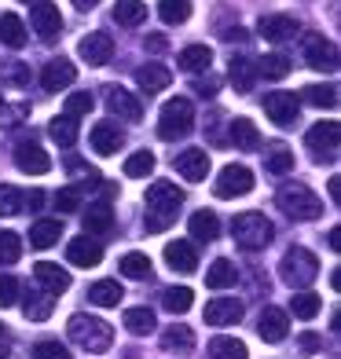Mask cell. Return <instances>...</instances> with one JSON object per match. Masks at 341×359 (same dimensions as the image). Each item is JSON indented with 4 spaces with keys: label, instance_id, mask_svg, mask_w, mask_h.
<instances>
[{
    "label": "cell",
    "instance_id": "6da1fadb",
    "mask_svg": "<svg viewBox=\"0 0 341 359\" xmlns=\"http://www.w3.org/2000/svg\"><path fill=\"white\" fill-rule=\"evenodd\" d=\"M184 205V191L173 187L169 180H158V184L147 187V231H166V227L173 224L176 209Z\"/></svg>",
    "mask_w": 341,
    "mask_h": 359
},
{
    "label": "cell",
    "instance_id": "7a4b0ae2",
    "mask_svg": "<svg viewBox=\"0 0 341 359\" xmlns=\"http://www.w3.org/2000/svg\"><path fill=\"white\" fill-rule=\"evenodd\" d=\"M67 334H70L74 345H81V348L92 352V355H100V352H107V348L114 345V330H110V323H103L100 316H85V312L70 316Z\"/></svg>",
    "mask_w": 341,
    "mask_h": 359
},
{
    "label": "cell",
    "instance_id": "3957f363",
    "mask_svg": "<svg viewBox=\"0 0 341 359\" xmlns=\"http://www.w3.org/2000/svg\"><path fill=\"white\" fill-rule=\"evenodd\" d=\"M232 235H235V242H239L242 250L257 253V250H265L268 242L275 238V227L268 224V217H265V213L250 209V213H239V217L232 220Z\"/></svg>",
    "mask_w": 341,
    "mask_h": 359
},
{
    "label": "cell",
    "instance_id": "277c9868",
    "mask_svg": "<svg viewBox=\"0 0 341 359\" xmlns=\"http://www.w3.org/2000/svg\"><path fill=\"white\" fill-rule=\"evenodd\" d=\"M275 205H279L290 220H316L323 213L319 194L312 187H305V184H286L279 194H275Z\"/></svg>",
    "mask_w": 341,
    "mask_h": 359
},
{
    "label": "cell",
    "instance_id": "5b68a950",
    "mask_svg": "<svg viewBox=\"0 0 341 359\" xmlns=\"http://www.w3.org/2000/svg\"><path fill=\"white\" fill-rule=\"evenodd\" d=\"M279 275H283V283H286V286L305 290V286H312V283H316V275H319V260H316V253H312V250L294 246V250H290V253L279 260Z\"/></svg>",
    "mask_w": 341,
    "mask_h": 359
},
{
    "label": "cell",
    "instance_id": "8992f818",
    "mask_svg": "<svg viewBox=\"0 0 341 359\" xmlns=\"http://www.w3.org/2000/svg\"><path fill=\"white\" fill-rule=\"evenodd\" d=\"M194 128V107L191 100H184V95H176V100H169L166 107H161V118H158V136L161 140H180L187 136Z\"/></svg>",
    "mask_w": 341,
    "mask_h": 359
},
{
    "label": "cell",
    "instance_id": "52a82bcc",
    "mask_svg": "<svg viewBox=\"0 0 341 359\" xmlns=\"http://www.w3.org/2000/svg\"><path fill=\"white\" fill-rule=\"evenodd\" d=\"M308 151L316 154V161H337V147H341V125L337 121H319L305 133Z\"/></svg>",
    "mask_w": 341,
    "mask_h": 359
},
{
    "label": "cell",
    "instance_id": "ba28073f",
    "mask_svg": "<svg viewBox=\"0 0 341 359\" xmlns=\"http://www.w3.org/2000/svg\"><path fill=\"white\" fill-rule=\"evenodd\" d=\"M250 187H253V172L246 165H224L220 176H217L213 194L217 198H239V194H246Z\"/></svg>",
    "mask_w": 341,
    "mask_h": 359
},
{
    "label": "cell",
    "instance_id": "9c48e42d",
    "mask_svg": "<svg viewBox=\"0 0 341 359\" xmlns=\"http://www.w3.org/2000/svg\"><path fill=\"white\" fill-rule=\"evenodd\" d=\"M305 62L312 70H337V48H334V41L319 37V34H308L305 37Z\"/></svg>",
    "mask_w": 341,
    "mask_h": 359
},
{
    "label": "cell",
    "instance_id": "30bf717a",
    "mask_svg": "<svg viewBox=\"0 0 341 359\" xmlns=\"http://www.w3.org/2000/svg\"><path fill=\"white\" fill-rule=\"evenodd\" d=\"M261 107H265V114L275 125H294L297 114H301V103H297L294 92H272V95L261 100Z\"/></svg>",
    "mask_w": 341,
    "mask_h": 359
},
{
    "label": "cell",
    "instance_id": "8fae6325",
    "mask_svg": "<svg viewBox=\"0 0 341 359\" xmlns=\"http://www.w3.org/2000/svg\"><path fill=\"white\" fill-rule=\"evenodd\" d=\"M103 95H107V110L114 114V118H121V121H140L143 118V103L133 92H125L118 85H107Z\"/></svg>",
    "mask_w": 341,
    "mask_h": 359
},
{
    "label": "cell",
    "instance_id": "7c38bea8",
    "mask_svg": "<svg viewBox=\"0 0 341 359\" xmlns=\"http://www.w3.org/2000/svg\"><path fill=\"white\" fill-rule=\"evenodd\" d=\"M29 26H34V34L41 41H52V37H59V29H62V15H59L55 4L41 0V4L29 8Z\"/></svg>",
    "mask_w": 341,
    "mask_h": 359
},
{
    "label": "cell",
    "instance_id": "4fadbf2b",
    "mask_svg": "<svg viewBox=\"0 0 341 359\" xmlns=\"http://www.w3.org/2000/svg\"><path fill=\"white\" fill-rule=\"evenodd\" d=\"M15 165H19L26 176H44V172H52V158H48L44 147H37L34 140H29V143L15 147Z\"/></svg>",
    "mask_w": 341,
    "mask_h": 359
},
{
    "label": "cell",
    "instance_id": "5bb4252c",
    "mask_svg": "<svg viewBox=\"0 0 341 359\" xmlns=\"http://www.w3.org/2000/svg\"><path fill=\"white\" fill-rule=\"evenodd\" d=\"M173 165H176V172H180L184 180L199 184V180H206V172H209V154L199 151V147H187V151H180L173 158Z\"/></svg>",
    "mask_w": 341,
    "mask_h": 359
},
{
    "label": "cell",
    "instance_id": "9a60e30c",
    "mask_svg": "<svg viewBox=\"0 0 341 359\" xmlns=\"http://www.w3.org/2000/svg\"><path fill=\"white\" fill-rule=\"evenodd\" d=\"M77 55L85 59L88 67H103V62L114 59V41H110L107 34H88V37H81Z\"/></svg>",
    "mask_w": 341,
    "mask_h": 359
},
{
    "label": "cell",
    "instance_id": "2e32d148",
    "mask_svg": "<svg viewBox=\"0 0 341 359\" xmlns=\"http://www.w3.org/2000/svg\"><path fill=\"white\" fill-rule=\"evenodd\" d=\"M74 77H77V70H74L70 59H52V62H44V70H41V88H44V92L70 88Z\"/></svg>",
    "mask_w": 341,
    "mask_h": 359
},
{
    "label": "cell",
    "instance_id": "e0dca14e",
    "mask_svg": "<svg viewBox=\"0 0 341 359\" xmlns=\"http://www.w3.org/2000/svg\"><path fill=\"white\" fill-rule=\"evenodd\" d=\"M67 257H70V264H77V268H95L103 260V246L92 235H77L67 246Z\"/></svg>",
    "mask_w": 341,
    "mask_h": 359
},
{
    "label": "cell",
    "instance_id": "ac0fdd59",
    "mask_svg": "<svg viewBox=\"0 0 341 359\" xmlns=\"http://www.w3.org/2000/svg\"><path fill=\"white\" fill-rule=\"evenodd\" d=\"M257 29H261V37L265 41H275V44H279V41H290V37H294L297 34V19H294V15H283V11H275V15H265V19H261V26H257Z\"/></svg>",
    "mask_w": 341,
    "mask_h": 359
},
{
    "label": "cell",
    "instance_id": "d6986e66",
    "mask_svg": "<svg viewBox=\"0 0 341 359\" xmlns=\"http://www.w3.org/2000/svg\"><path fill=\"white\" fill-rule=\"evenodd\" d=\"M257 330H261V341H268V345H279V341L290 334V316L283 312V308H265L261 323H257Z\"/></svg>",
    "mask_w": 341,
    "mask_h": 359
},
{
    "label": "cell",
    "instance_id": "ffe728a7",
    "mask_svg": "<svg viewBox=\"0 0 341 359\" xmlns=\"http://www.w3.org/2000/svg\"><path fill=\"white\" fill-rule=\"evenodd\" d=\"M136 81L147 95H154V92H166L173 85V70L166 67V62H143V67L136 70Z\"/></svg>",
    "mask_w": 341,
    "mask_h": 359
},
{
    "label": "cell",
    "instance_id": "44dd1931",
    "mask_svg": "<svg viewBox=\"0 0 341 359\" xmlns=\"http://www.w3.org/2000/svg\"><path fill=\"white\" fill-rule=\"evenodd\" d=\"M166 264L173 271H194V268H199V246L187 242V238L169 242V246H166Z\"/></svg>",
    "mask_w": 341,
    "mask_h": 359
},
{
    "label": "cell",
    "instance_id": "7402d4cb",
    "mask_svg": "<svg viewBox=\"0 0 341 359\" xmlns=\"http://www.w3.org/2000/svg\"><path fill=\"white\" fill-rule=\"evenodd\" d=\"M88 140H92V151H95V154H103V158H107V154H118V151H121V143H125L121 128L114 125V121H100V125L92 128V136H88Z\"/></svg>",
    "mask_w": 341,
    "mask_h": 359
},
{
    "label": "cell",
    "instance_id": "603a6c76",
    "mask_svg": "<svg viewBox=\"0 0 341 359\" xmlns=\"http://www.w3.org/2000/svg\"><path fill=\"white\" fill-rule=\"evenodd\" d=\"M206 323L209 326H232V323H239L242 319V304L235 301V297H217V301H209L206 304Z\"/></svg>",
    "mask_w": 341,
    "mask_h": 359
},
{
    "label": "cell",
    "instance_id": "cb8c5ba5",
    "mask_svg": "<svg viewBox=\"0 0 341 359\" xmlns=\"http://www.w3.org/2000/svg\"><path fill=\"white\" fill-rule=\"evenodd\" d=\"M34 275H37V283L48 290V297H59V293L70 290V275H67V268H59V264H48V260H41V264L34 268Z\"/></svg>",
    "mask_w": 341,
    "mask_h": 359
},
{
    "label": "cell",
    "instance_id": "d4e9b609",
    "mask_svg": "<svg viewBox=\"0 0 341 359\" xmlns=\"http://www.w3.org/2000/svg\"><path fill=\"white\" fill-rule=\"evenodd\" d=\"M59 235H62V220H55V217H41V220L29 224V246H34V250L55 246Z\"/></svg>",
    "mask_w": 341,
    "mask_h": 359
},
{
    "label": "cell",
    "instance_id": "484cf974",
    "mask_svg": "<svg viewBox=\"0 0 341 359\" xmlns=\"http://www.w3.org/2000/svg\"><path fill=\"white\" fill-rule=\"evenodd\" d=\"M161 348L166 352H176V355H191L194 352V330L184 323H173L166 334H161Z\"/></svg>",
    "mask_w": 341,
    "mask_h": 359
},
{
    "label": "cell",
    "instance_id": "4316f807",
    "mask_svg": "<svg viewBox=\"0 0 341 359\" xmlns=\"http://www.w3.org/2000/svg\"><path fill=\"white\" fill-rule=\"evenodd\" d=\"M121 297H125V290H121L118 279H100V283L88 286V301L100 304V308H118Z\"/></svg>",
    "mask_w": 341,
    "mask_h": 359
},
{
    "label": "cell",
    "instance_id": "83f0119b",
    "mask_svg": "<svg viewBox=\"0 0 341 359\" xmlns=\"http://www.w3.org/2000/svg\"><path fill=\"white\" fill-rule=\"evenodd\" d=\"M81 220H85V231H88V235H110V231H114V213H110L107 202L88 205Z\"/></svg>",
    "mask_w": 341,
    "mask_h": 359
},
{
    "label": "cell",
    "instance_id": "f1b7e54d",
    "mask_svg": "<svg viewBox=\"0 0 341 359\" xmlns=\"http://www.w3.org/2000/svg\"><path fill=\"white\" fill-rule=\"evenodd\" d=\"M209 62H213V52H209L206 44H187L180 55H176V67L187 70V74H199V70H209Z\"/></svg>",
    "mask_w": 341,
    "mask_h": 359
},
{
    "label": "cell",
    "instance_id": "f546056e",
    "mask_svg": "<svg viewBox=\"0 0 341 359\" xmlns=\"http://www.w3.org/2000/svg\"><path fill=\"white\" fill-rule=\"evenodd\" d=\"M187 227H191V238H199V242H213L220 235V220H217V213H209V209H199V213L187 220Z\"/></svg>",
    "mask_w": 341,
    "mask_h": 359
},
{
    "label": "cell",
    "instance_id": "4dcf8cb0",
    "mask_svg": "<svg viewBox=\"0 0 341 359\" xmlns=\"http://www.w3.org/2000/svg\"><path fill=\"white\" fill-rule=\"evenodd\" d=\"M0 41H4L8 48H22L26 44V22L15 11L0 15Z\"/></svg>",
    "mask_w": 341,
    "mask_h": 359
},
{
    "label": "cell",
    "instance_id": "1f68e13d",
    "mask_svg": "<svg viewBox=\"0 0 341 359\" xmlns=\"http://www.w3.org/2000/svg\"><path fill=\"white\" fill-rule=\"evenodd\" d=\"M265 165H268V172L283 176L294 169V151L286 143H272V147H265Z\"/></svg>",
    "mask_w": 341,
    "mask_h": 359
},
{
    "label": "cell",
    "instance_id": "d6a6232c",
    "mask_svg": "<svg viewBox=\"0 0 341 359\" xmlns=\"http://www.w3.org/2000/svg\"><path fill=\"white\" fill-rule=\"evenodd\" d=\"M209 355H213V359H246L250 352H246V345H242L239 337L220 334V337L209 341Z\"/></svg>",
    "mask_w": 341,
    "mask_h": 359
},
{
    "label": "cell",
    "instance_id": "836d02e7",
    "mask_svg": "<svg viewBox=\"0 0 341 359\" xmlns=\"http://www.w3.org/2000/svg\"><path fill=\"white\" fill-rule=\"evenodd\" d=\"M232 85H235L239 92H250V88L257 85V62H253V59H246V55L232 59Z\"/></svg>",
    "mask_w": 341,
    "mask_h": 359
},
{
    "label": "cell",
    "instance_id": "e575fe53",
    "mask_svg": "<svg viewBox=\"0 0 341 359\" xmlns=\"http://www.w3.org/2000/svg\"><path fill=\"white\" fill-rule=\"evenodd\" d=\"M154 326H158V319H154L151 308H128L125 312V330L128 334L143 337V334H154Z\"/></svg>",
    "mask_w": 341,
    "mask_h": 359
},
{
    "label": "cell",
    "instance_id": "d590c367",
    "mask_svg": "<svg viewBox=\"0 0 341 359\" xmlns=\"http://www.w3.org/2000/svg\"><path fill=\"white\" fill-rule=\"evenodd\" d=\"M235 279H239V271H235L232 260H213V264H209V271H206V286H213V290L235 286Z\"/></svg>",
    "mask_w": 341,
    "mask_h": 359
},
{
    "label": "cell",
    "instance_id": "8d00e7d4",
    "mask_svg": "<svg viewBox=\"0 0 341 359\" xmlns=\"http://www.w3.org/2000/svg\"><path fill=\"white\" fill-rule=\"evenodd\" d=\"M232 143L242 147V151H253V147H261L257 125H253L250 118H235V121H232Z\"/></svg>",
    "mask_w": 341,
    "mask_h": 359
},
{
    "label": "cell",
    "instance_id": "74e56055",
    "mask_svg": "<svg viewBox=\"0 0 341 359\" xmlns=\"http://www.w3.org/2000/svg\"><path fill=\"white\" fill-rule=\"evenodd\" d=\"M191 301H194V293L187 286H169L166 293H161V308L173 312V316H184L187 308H191Z\"/></svg>",
    "mask_w": 341,
    "mask_h": 359
},
{
    "label": "cell",
    "instance_id": "f35d334b",
    "mask_svg": "<svg viewBox=\"0 0 341 359\" xmlns=\"http://www.w3.org/2000/svg\"><path fill=\"white\" fill-rule=\"evenodd\" d=\"M114 19L121 26H140L147 19V8H143V0H118V4H114Z\"/></svg>",
    "mask_w": 341,
    "mask_h": 359
},
{
    "label": "cell",
    "instance_id": "ab89813d",
    "mask_svg": "<svg viewBox=\"0 0 341 359\" xmlns=\"http://www.w3.org/2000/svg\"><path fill=\"white\" fill-rule=\"evenodd\" d=\"M158 15H161V22H169V26H184L191 19V0H161Z\"/></svg>",
    "mask_w": 341,
    "mask_h": 359
},
{
    "label": "cell",
    "instance_id": "60d3db41",
    "mask_svg": "<svg viewBox=\"0 0 341 359\" xmlns=\"http://www.w3.org/2000/svg\"><path fill=\"white\" fill-rule=\"evenodd\" d=\"M290 74V59L286 55H265L261 62H257V77H268V81H283Z\"/></svg>",
    "mask_w": 341,
    "mask_h": 359
},
{
    "label": "cell",
    "instance_id": "b9f144b4",
    "mask_svg": "<svg viewBox=\"0 0 341 359\" xmlns=\"http://www.w3.org/2000/svg\"><path fill=\"white\" fill-rule=\"evenodd\" d=\"M301 100H305V103H312V107H327V110H334V107H337V88H334V85H308V88L301 92Z\"/></svg>",
    "mask_w": 341,
    "mask_h": 359
},
{
    "label": "cell",
    "instance_id": "7bdbcfd3",
    "mask_svg": "<svg viewBox=\"0 0 341 359\" xmlns=\"http://www.w3.org/2000/svg\"><path fill=\"white\" fill-rule=\"evenodd\" d=\"M121 275H128V279H151V257L147 253H125Z\"/></svg>",
    "mask_w": 341,
    "mask_h": 359
},
{
    "label": "cell",
    "instance_id": "ee69618b",
    "mask_svg": "<svg viewBox=\"0 0 341 359\" xmlns=\"http://www.w3.org/2000/svg\"><path fill=\"white\" fill-rule=\"evenodd\" d=\"M48 133H52V140H55L59 147H74V143H77V125H74V118H67V114L48 125Z\"/></svg>",
    "mask_w": 341,
    "mask_h": 359
},
{
    "label": "cell",
    "instance_id": "f6af8a7d",
    "mask_svg": "<svg viewBox=\"0 0 341 359\" xmlns=\"http://www.w3.org/2000/svg\"><path fill=\"white\" fill-rule=\"evenodd\" d=\"M151 172H154V154L151 151H136L133 158H125V176L143 180V176H151Z\"/></svg>",
    "mask_w": 341,
    "mask_h": 359
},
{
    "label": "cell",
    "instance_id": "bcb514c9",
    "mask_svg": "<svg viewBox=\"0 0 341 359\" xmlns=\"http://www.w3.org/2000/svg\"><path fill=\"white\" fill-rule=\"evenodd\" d=\"M319 297L316 293H294V301H290V312H294L297 319H316L319 316Z\"/></svg>",
    "mask_w": 341,
    "mask_h": 359
},
{
    "label": "cell",
    "instance_id": "7dc6e473",
    "mask_svg": "<svg viewBox=\"0 0 341 359\" xmlns=\"http://www.w3.org/2000/svg\"><path fill=\"white\" fill-rule=\"evenodd\" d=\"M26 202V194L19 187H11V184H0V217H15L22 209Z\"/></svg>",
    "mask_w": 341,
    "mask_h": 359
},
{
    "label": "cell",
    "instance_id": "c3c4849f",
    "mask_svg": "<svg viewBox=\"0 0 341 359\" xmlns=\"http://www.w3.org/2000/svg\"><path fill=\"white\" fill-rule=\"evenodd\" d=\"M22 257V238L15 231H0V264H19Z\"/></svg>",
    "mask_w": 341,
    "mask_h": 359
},
{
    "label": "cell",
    "instance_id": "681fc988",
    "mask_svg": "<svg viewBox=\"0 0 341 359\" xmlns=\"http://www.w3.org/2000/svg\"><path fill=\"white\" fill-rule=\"evenodd\" d=\"M22 312H26L29 323H44L48 316H52V297H26Z\"/></svg>",
    "mask_w": 341,
    "mask_h": 359
},
{
    "label": "cell",
    "instance_id": "f907efd6",
    "mask_svg": "<svg viewBox=\"0 0 341 359\" xmlns=\"http://www.w3.org/2000/svg\"><path fill=\"white\" fill-rule=\"evenodd\" d=\"M34 359H70V348L59 341H37L34 345Z\"/></svg>",
    "mask_w": 341,
    "mask_h": 359
},
{
    "label": "cell",
    "instance_id": "816d5d0a",
    "mask_svg": "<svg viewBox=\"0 0 341 359\" xmlns=\"http://www.w3.org/2000/svg\"><path fill=\"white\" fill-rule=\"evenodd\" d=\"M95 107V100L88 92H74L70 100H67V118H85V114Z\"/></svg>",
    "mask_w": 341,
    "mask_h": 359
},
{
    "label": "cell",
    "instance_id": "f5cc1de1",
    "mask_svg": "<svg viewBox=\"0 0 341 359\" xmlns=\"http://www.w3.org/2000/svg\"><path fill=\"white\" fill-rule=\"evenodd\" d=\"M55 209H59V213H77V209H81V191L77 187H62L55 194Z\"/></svg>",
    "mask_w": 341,
    "mask_h": 359
},
{
    "label": "cell",
    "instance_id": "db71d44e",
    "mask_svg": "<svg viewBox=\"0 0 341 359\" xmlns=\"http://www.w3.org/2000/svg\"><path fill=\"white\" fill-rule=\"evenodd\" d=\"M19 301V279L15 275H0V308Z\"/></svg>",
    "mask_w": 341,
    "mask_h": 359
},
{
    "label": "cell",
    "instance_id": "11a10c76",
    "mask_svg": "<svg viewBox=\"0 0 341 359\" xmlns=\"http://www.w3.org/2000/svg\"><path fill=\"white\" fill-rule=\"evenodd\" d=\"M4 81H8V85H26V81H29V67H22V62H8V67H4Z\"/></svg>",
    "mask_w": 341,
    "mask_h": 359
},
{
    "label": "cell",
    "instance_id": "9f6ffc18",
    "mask_svg": "<svg viewBox=\"0 0 341 359\" xmlns=\"http://www.w3.org/2000/svg\"><path fill=\"white\" fill-rule=\"evenodd\" d=\"M217 88H220L217 77H199V81H194V92H199V95H217Z\"/></svg>",
    "mask_w": 341,
    "mask_h": 359
},
{
    "label": "cell",
    "instance_id": "6f0895ef",
    "mask_svg": "<svg viewBox=\"0 0 341 359\" xmlns=\"http://www.w3.org/2000/svg\"><path fill=\"white\" fill-rule=\"evenodd\" d=\"M147 48H151V52H166V48H169V41L161 37V34H151V37H147Z\"/></svg>",
    "mask_w": 341,
    "mask_h": 359
},
{
    "label": "cell",
    "instance_id": "680465c9",
    "mask_svg": "<svg viewBox=\"0 0 341 359\" xmlns=\"http://www.w3.org/2000/svg\"><path fill=\"white\" fill-rule=\"evenodd\" d=\"M22 205H29V209H34V213H37V209L44 205V194H41V191H29V198H26Z\"/></svg>",
    "mask_w": 341,
    "mask_h": 359
},
{
    "label": "cell",
    "instance_id": "91938a15",
    "mask_svg": "<svg viewBox=\"0 0 341 359\" xmlns=\"http://www.w3.org/2000/svg\"><path fill=\"white\" fill-rule=\"evenodd\" d=\"M301 348H305V352H316V348H319V337H316V334H305V337H301Z\"/></svg>",
    "mask_w": 341,
    "mask_h": 359
},
{
    "label": "cell",
    "instance_id": "94428289",
    "mask_svg": "<svg viewBox=\"0 0 341 359\" xmlns=\"http://www.w3.org/2000/svg\"><path fill=\"white\" fill-rule=\"evenodd\" d=\"M330 198H334V202H341V176H334V180H330Z\"/></svg>",
    "mask_w": 341,
    "mask_h": 359
},
{
    "label": "cell",
    "instance_id": "6125c7cd",
    "mask_svg": "<svg viewBox=\"0 0 341 359\" xmlns=\"http://www.w3.org/2000/svg\"><path fill=\"white\" fill-rule=\"evenodd\" d=\"M74 4H77L81 11H88V8H95V4H100V0H74Z\"/></svg>",
    "mask_w": 341,
    "mask_h": 359
},
{
    "label": "cell",
    "instance_id": "be15d7a7",
    "mask_svg": "<svg viewBox=\"0 0 341 359\" xmlns=\"http://www.w3.org/2000/svg\"><path fill=\"white\" fill-rule=\"evenodd\" d=\"M0 359H8V352H4V348H0Z\"/></svg>",
    "mask_w": 341,
    "mask_h": 359
},
{
    "label": "cell",
    "instance_id": "e7e4bbea",
    "mask_svg": "<svg viewBox=\"0 0 341 359\" xmlns=\"http://www.w3.org/2000/svg\"><path fill=\"white\" fill-rule=\"evenodd\" d=\"M0 334H8V330H4V323H0Z\"/></svg>",
    "mask_w": 341,
    "mask_h": 359
},
{
    "label": "cell",
    "instance_id": "03108f58",
    "mask_svg": "<svg viewBox=\"0 0 341 359\" xmlns=\"http://www.w3.org/2000/svg\"><path fill=\"white\" fill-rule=\"evenodd\" d=\"M0 107H4V100H0Z\"/></svg>",
    "mask_w": 341,
    "mask_h": 359
}]
</instances>
